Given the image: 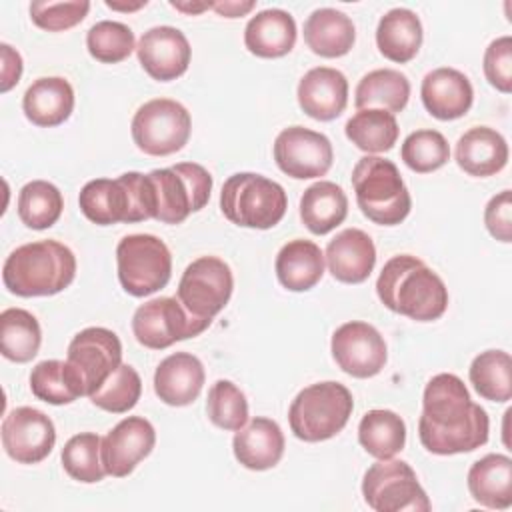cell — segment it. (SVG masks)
<instances>
[{
    "instance_id": "1",
    "label": "cell",
    "mask_w": 512,
    "mask_h": 512,
    "mask_svg": "<svg viewBox=\"0 0 512 512\" xmlns=\"http://www.w3.org/2000/svg\"><path fill=\"white\" fill-rule=\"evenodd\" d=\"M486 410L472 402L464 382L450 372L428 380L422 396L418 436L422 446L438 456L472 452L488 442Z\"/></svg>"
},
{
    "instance_id": "2",
    "label": "cell",
    "mask_w": 512,
    "mask_h": 512,
    "mask_svg": "<svg viewBox=\"0 0 512 512\" xmlns=\"http://www.w3.org/2000/svg\"><path fill=\"white\" fill-rule=\"evenodd\" d=\"M376 294L388 310L416 322L438 320L448 308L444 280L412 254L392 256L384 264Z\"/></svg>"
},
{
    "instance_id": "3",
    "label": "cell",
    "mask_w": 512,
    "mask_h": 512,
    "mask_svg": "<svg viewBox=\"0 0 512 512\" xmlns=\"http://www.w3.org/2000/svg\"><path fill=\"white\" fill-rule=\"evenodd\" d=\"M76 276L74 252L58 240H38L18 246L2 266L8 292L32 298L52 296L72 284Z\"/></svg>"
},
{
    "instance_id": "4",
    "label": "cell",
    "mask_w": 512,
    "mask_h": 512,
    "mask_svg": "<svg viewBox=\"0 0 512 512\" xmlns=\"http://www.w3.org/2000/svg\"><path fill=\"white\" fill-rule=\"evenodd\" d=\"M78 204L82 214L98 226L134 224L154 218L150 182L140 172H124L116 180L96 178L86 182Z\"/></svg>"
},
{
    "instance_id": "5",
    "label": "cell",
    "mask_w": 512,
    "mask_h": 512,
    "mask_svg": "<svg viewBox=\"0 0 512 512\" xmlns=\"http://www.w3.org/2000/svg\"><path fill=\"white\" fill-rule=\"evenodd\" d=\"M352 186L362 214L380 226H396L412 208L410 192L392 160L368 154L352 168Z\"/></svg>"
},
{
    "instance_id": "6",
    "label": "cell",
    "mask_w": 512,
    "mask_h": 512,
    "mask_svg": "<svg viewBox=\"0 0 512 512\" xmlns=\"http://www.w3.org/2000/svg\"><path fill=\"white\" fill-rule=\"evenodd\" d=\"M288 208L284 188L256 172L228 176L220 192V210L236 226L268 230L276 226Z\"/></svg>"
},
{
    "instance_id": "7",
    "label": "cell",
    "mask_w": 512,
    "mask_h": 512,
    "mask_svg": "<svg viewBox=\"0 0 512 512\" xmlns=\"http://www.w3.org/2000/svg\"><path fill=\"white\" fill-rule=\"evenodd\" d=\"M354 400L350 390L334 380L316 382L296 394L288 410L290 430L298 440L322 442L336 436L350 420Z\"/></svg>"
},
{
    "instance_id": "8",
    "label": "cell",
    "mask_w": 512,
    "mask_h": 512,
    "mask_svg": "<svg viewBox=\"0 0 512 512\" xmlns=\"http://www.w3.org/2000/svg\"><path fill=\"white\" fill-rule=\"evenodd\" d=\"M146 176L152 192L154 220L162 224H180L210 200L212 176L202 164L180 162L170 168H156Z\"/></svg>"
},
{
    "instance_id": "9",
    "label": "cell",
    "mask_w": 512,
    "mask_h": 512,
    "mask_svg": "<svg viewBox=\"0 0 512 512\" xmlns=\"http://www.w3.org/2000/svg\"><path fill=\"white\" fill-rule=\"evenodd\" d=\"M118 280L136 296H150L164 288L172 276V254L154 234H130L116 246Z\"/></svg>"
},
{
    "instance_id": "10",
    "label": "cell",
    "mask_w": 512,
    "mask_h": 512,
    "mask_svg": "<svg viewBox=\"0 0 512 512\" xmlns=\"http://www.w3.org/2000/svg\"><path fill=\"white\" fill-rule=\"evenodd\" d=\"M132 140L148 156H170L188 144L192 132L190 112L172 98L144 102L130 124Z\"/></svg>"
},
{
    "instance_id": "11",
    "label": "cell",
    "mask_w": 512,
    "mask_h": 512,
    "mask_svg": "<svg viewBox=\"0 0 512 512\" xmlns=\"http://www.w3.org/2000/svg\"><path fill=\"white\" fill-rule=\"evenodd\" d=\"M362 496L376 512H428L432 508L416 472L404 460H378L362 480Z\"/></svg>"
},
{
    "instance_id": "12",
    "label": "cell",
    "mask_w": 512,
    "mask_h": 512,
    "mask_svg": "<svg viewBox=\"0 0 512 512\" xmlns=\"http://www.w3.org/2000/svg\"><path fill=\"white\" fill-rule=\"evenodd\" d=\"M210 326V320L190 314L178 298L160 296L144 302L132 316V332L138 344L150 350H164L180 340L194 338Z\"/></svg>"
},
{
    "instance_id": "13",
    "label": "cell",
    "mask_w": 512,
    "mask_h": 512,
    "mask_svg": "<svg viewBox=\"0 0 512 512\" xmlns=\"http://www.w3.org/2000/svg\"><path fill=\"white\" fill-rule=\"evenodd\" d=\"M234 290L230 266L218 256H200L186 266L176 298L196 318L210 320L224 310Z\"/></svg>"
},
{
    "instance_id": "14",
    "label": "cell",
    "mask_w": 512,
    "mask_h": 512,
    "mask_svg": "<svg viewBox=\"0 0 512 512\" xmlns=\"http://www.w3.org/2000/svg\"><path fill=\"white\" fill-rule=\"evenodd\" d=\"M274 160L290 178L310 180L330 170L334 150L328 136L304 126H288L274 140Z\"/></svg>"
},
{
    "instance_id": "15",
    "label": "cell",
    "mask_w": 512,
    "mask_h": 512,
    "mask_svg": "<svg viewBox=\"0 0 512 512\" xmlns=\"http://www.w3.org/2000/svg\"><path fill=\"white\" fill-rule=\"evenodd\" d=\"M330 350L340 370L354 378H372L380 374L388 360V348L382 334L362 320L338 326L332 334Z\"/></svg>"
},
{
    "instance_id": "16",
    "label": "cell",
    "mask_w": 512,
    "mask_h": 512,
    "mask_svg": "<svg viewBox=\"0 0 512 512\" xmlns=\"http://www.w3.org/2000/svg\"><path fill=\"white\" fill-rule=\"evenodd\" d=\"M56 428L50 416L32 406H20L2 422V446L18 464H38L54 448Z\"/></svg>"
},
{
    "instance_id": "17",
    "label": "cell",
    "mask_w": 512,
    "mask_h": 512,
    "mask_svg": "<svg viewBox=\"0 0 512 512\" xmlns=\"http://www.w3.org/2000/svg\"><path fill=\"white\" fill-rule=\"evenodd\" d=\"M66 360L78 370L90 396L122 364L120 338L102 326L84 328L68 344Z\"/></svg>"
},
{
    "instance_id": "18",
    "label": "cell",
    "mask_w": 512,
    "mask_h": 512,
    "mask_svg": "<svg viewBox=\"0 0 512 512\" xmlns=\"http://www.w3.org/2000/svg\"><path fill=\"white\" fill-rule=\"evenodd\" d=\"M156 444L154 426L142 416L122 418L104 438L100 458L106 474L114 478L128 476Z\"/></svg>"
},
{
    "instance_id": "19",
    "label": "cell",
    "mask_w": 512,
    "mask_h": 512,
    "mask_svg": "<svg viewBox=\"0 0 512 512\" xmlns=\"http://www.w3.org/2000/svg\"><path fill=\"white\" fill-rule=\"evenodd\" d=\"M136 56L150 78L170 82L188 70L192 48L182 30L174 26H154L140 36Z\"/></svg>"
},
{
    "instance_id": "20",
    "label": "cell",
    "mask_w": 512,
    "mask_h": 512,
    "mask_svg": "<svg viewBox=\"0 0 512 512\" xmlns=\"http://www.w3.org/2000/svg\"><path fill=\"white\" fill-rule=\"evenodd\" d=\"M296 96L306 116L328 122L338 118L346 110L348 80L336 68L316 66L300 78Z\"/></svg>"
},
{
    "instance_id": "21",
    "label": "cell",
    "mask_w": 512,
    "mask_h": 512,
    "mask_svg": "<svg viewBox=\"0 0 512 512\" xmlns=\"http://www.w3.org/2000/svg\"><path fill=\"white\" fill-rule=\"evenodd\" d=\"M422 104L438 120L462 118L474 100V88L468 76L456 68H434L420 86Z\"/></svg>"
},
{
    "instance_id": "22",
    "label": "cell",
    "mask_w": 512,
    "mask_h": 512,
    "mask_svg": "<svg viewBox=\"0 0 512 512\" xmlns=\"http://www.w3.org/2000/svg\"><path fill=\"white\" fill-rule=\"evenodd\" d=\"M324 260L338 282L360 284L374 270L376 246L364 230L346 228L328 242Z\"/></svg>"
},
{
    "instance_id": "23",
    "label": "cell",
    "mask_w": 512,
    "mask_h": 512,
    "mask_svg": "<svg viewBox=\"0 0 512 512\" xmlns=\"http://www.w3.org/2000/svg\"><path fill=\"white\" fill-rule=\"evenodd\" d=\"M206 372L198 356L174 352L166 356L154 372V392L168 406L192 404L204 386Z\"/></svg>"
},
{
    "instance_id": "24",
    "label": "cell",
    "mask_w": 512,
    "mask_h": 512,
    "mask_svg": "<svg viewBox=\"0 0 512 512\" xmlns=\"http://www.w3.org/2000/svg\"><path fill=\"white\" fill-rule=\"evenodd\" d=\"M284 434L280 426L264 416L252 418L240 430H236L232 440V450L236 460L248 470H270L284 454Z\"/></svg>"
},
{
    "instance_id": "25",
    "label": "cell",
    "mask_w": 512,
    "mask_h": 512,
    "mask_svg": "<svg viewBox=\"0 0 512 512\" xmlns=\"http://www.w3.org/2000/svg\"><path fill=\"white\" fill-rule=\"evenodd\" d=\"M22 110L26 118L40 128L60 126L74 110V88L62 76L38 78L26 88Z\"/></svg>"
},
{
    "instance_id": "26",
    "label": "cell",
    "mask_w": 512,
    "mask_h": 512,
    "mask_svg": "<svg viewBox=\"0 0 512 512\" xmlns=\"http://www.w3.org/2000/svg\"><path fill=\"white\" fill-rule=\"evenodd\" d=\"M508 162L506 138L488 126H474L456 142V164L470 176L488 178Z\"/></svg>"
},
{
    "instance_id": "27",
    "label": "cell",
    "mask_w": 512,
    "mask_h": 512,
    "mask_svg": "<svg viewBox=\"0 0 512 512\" xmlns=\"http://www.w3.org/2000/svg\"><path fill=\"white\" fill-rule=\"evenodd\" d=\"M296 22L282 8H268L254 14L244 28V44L258 58L286 56L296 44Z\"/></svg>"
},
{
    "instance_id": "28",
    "label": "cell",
    "mask_w": 512,
    "mask_h": 512,
    "mask_svg": "<svg viewBox=\"0 0 512 512\" xmlns=\"http://www.w3.org/2000/svg\"><path fill=\"white\" fill-rule=\"evenodd\" d=\"M274 270L286 290L306 292L324 276V252L312 240H290L276 254Z\"/></svg>"
},
{
    "instance_id": "29",
    "label": "cell",
    "mask_w": 512,
    "mask_h": 512,
    "mask_svg": "<svg viewBox=\"0 0 512 512\" xmlns=\"http://www.w3.org/2000/svg\"><path fill=\"white\" fill-rule=\"evenodd\" d=\"M470 496L484 508L506 510L512 504V460L506 454H486L468 470Z\"/></svg>"
},
{
    "instance_id": "30",
    "label": "cell",
    "mask_w": 512,
    "mask_h": 512,
    "mask_svg": "<svg viewBox=\"0 0 512 512\" xmlns=\"http://www.w3.org/2000/svg\"><path fill=\"white\" fill-rule=\"evenodd\" d=\"M354 40V22L336 8H318L304 22V42L322 58L346 56L352 50Z\"/></svg>"
},
{
    "instance_id": "31",
    "label": "cell",
    "mask_w": 512,
    "mask_h": 512,
    "mask_svg": "<svg viewBox=\"0 0 512 512\" xmlns=\"http://www.w3.org/2000/svg\"><path fill=\"white\" fill-rule=\"evenodd\" d=\"M422 22L408 8L388 10L376 28V46L380 54L392 62H410L422 46Z\"/></svg>"
},
{
    "instance_id": "32",
    "label": "cell",
    "mask_w": 512,
    "mask_h": 512,
    "mask_svg": "<svg viewBox=\"0 0 512 512\" xmlns=\"http://www.w3.org/2000/svg\"><path fill=\"white\" fill-rule=\"evenodd\" d=\"M348 216V198L336 182L320 180L308 186L300 198V218L304 226L324 236L340 226Z\"/></svg>"
},
{
    "instance_id": "33",
    "label": "cell",
    "mask_w": 512,
    "mask_h": 512,
    "mask_svg": "<svg viewBox=\"0 0 512 512\" xmlns=\"http://www.w3.org/2000/svg\"><path fill=\"white\" fill-rule=\"evenodd\" d=\"M358 110L380 108L386 112H402L410 98V80L394 68H378L362 76L354 92Z\"/></svg>"
},
{
    "instance_id": "34",
    "label": "cell",
    "mask_w": 512,
    "mask_h": 512,
    "mask_svg": "<svg viewBox=\"0 0 512 512\" xmlns=\"http://www.w3.org/2000/svg\"><path fill=\"white\" fill-rule=\"evenodd\" d=\"M32 394L48 404H70L86 396V386L78 370L68 360H42L30 372Z\"/></svg>"
},
{
    "instance_id": "35",
    "label": "cell",
    "mask_w": 512,
    "mask_h": 512,
    "mask_svg": "<svg viewBox=\"0 0 512 512\" xmlns=\"http://www.w3.org/2000/svg\"><path fill=\"white\" fill-rule=\"evenodd\" d=\"M358 442L378 460L394 458L406 444V424L392 410H368L358 424Z\"/></svg>"
},
{
    "instance_id": "36",
    "label": "cell",
    "mask_w": 512,
    "mask_h": 512,
    "mask_svg": "<svg viewBox=\"0 0 512 512\" xmlns=\"http://www.w3.org/2000/svg\"><path fill=\"white\" fill-rule=\"evenodd\" d=\"M42 344L36 316L24 308H6L0 314V352L6 360L30 362Z\"/></svg>"
},
{
    "instance_id": "37",
    "label": "cell",
    "mask_w": 512,
    "mask_h": 512,
    "mask_svg": "<svg viewBox=\"0 0 512 512\" xmlns=\"http://www.w3.org/2000/svg\"><path fill=\"white\" fill-rule=\"evenodd\" d=\"M344 132L346 138L362 152L380 154L394 148L400 128L392 112L380 108H364L348 118Z\"/></svg>"
},
{
    "instance_id": "38",
    "label": "cell",
    "mask_w": 512,
    "mask_h": 512,
    "mask_svg": "<svg viewBox=\"0 0 512 512\" xmlns=\"http://www.w3.org/2000/svg\"><path fill=\"white\" fill-rule=\"evenodd\" d=\"M474 390L490 402H508L512 398V358L504 350L480 352L468 370Z\"/></svg>"
},
{
    "instance_id": "39",
    "label": "cell",
    "mask_w": 512,
    "mask_h": 512,
    "mask_svg": "<svg viewBox=\"0 0 512 512\" xmlns=\"http://www.w3.org/2000/svg\"><path fill=\"white\" fill-rule=\"evenodd\" d=\"M62 210V192L48 180H32L18 192V218L32 230L54 226L62 216Z\"/></svg>"
},
{
    "instance_id": "40",
    "label": "cell",
    "mask_w": 512,
    "mask_h": 512,
    "mask_svg": "<svg viewBox=\"0 0 512 512\" xmlns=\"http://www.w3.org/2000/svg\"><path fill=\"white\" fill-rule=\"evenodd\" d=\"M102 438L96 432L74 434L62 448V466L72 480L82 484L100 482L106 476L100 458Z\"/></svg>"
},
{
    "instance_id": "41",
    "label": "cell",
    "mask_w": 512,
    "mask_h": 512,
    "mask_svg": "<svg viewBox=\"0 0 512 512\" xmlns=\"http://www.w3.org/2000/svg\"><path fill=\"white\" fill-rule=\"evenodd\" d=\"M142 394L140 374L130 364H120L88 398L100 410L124 414L136 406Z\"/></svg>"
},
{
    "instance_id": "42",
    "label": "cell",
    "mask_w": 512,
    "mask_h": 512,
    "mask_svg": "<svg viewBox=\"0 0 512 512\" xmlns=\"http://www.w3.org/2000/svg\"><path fill=\"white\" fill-rule=\"evenodd\" d=\"M400 156L410 170L428 174L442 168L450 160V146L444 134L432 128H424L406 136L400 148Z\"/></svg>"
},
{
    "instance_id": "43",
    "label": "cell",
    "mask_w": 512,
    "mask_h": 512,
    "mask_svg": "<svg viewBox=\"0 0 512 512\" xmlns=\"http://www.w3.org/2000/svg\"><path fill=\"white\" fill-rule=\"evenodd\" d=\"M86 48L92 58L104 64L126 60L136 50L134 32L116 20H100L86 34Z\"/></svg>"
},
{
    "instance_id": "44",
    "label": "cell",
    "mask_w": 512,
    "mask_h": 512,
    "mask_svg": "<svg viewBox=\"0 0 512 512\" xmlns=\"http://www.w3.org/2000/svg\"><path fill=\"white\" fill-rule=\"evenodd\" d=\"M206 412L214 426L236 432L248 422V400L230 380H216L208 390Z\"/></svg>"
},
{
    "instance_id": "45",
    "label": "cell",
    "mask_w": 512,
    "mask_h": 512,
    "mask_svg": "<svg viewBox=\"0 0 512 512\" xmlns=\"http://www.w3.org/2000/svg\"><path fill=\"white\" fill-rule=\"evenodd\" d=\"M90 10V2H32L30 18L32 22L48 32H62L80 24Z\"/></svg>"
},
{
    "instance_id": "46",
    "label": "cell",
    "mask_w": 512,
    "mask_h": 512,
    "mask_svg": "<svg viewBox=\"0 0 512 512\" xmlns=\"http://www.w3.org/2000/svg\"><path fill=\"white\" fill-rule=\"evenodd\" d=\"M484 76L502 94L512 92V38L500 36L492 40L484 52Z\"/></svg>"
},
{
    "instance_id": "47",
    "label": "cell",
    "mask_w": 512,
    "mask_h": 512,
    "mask_svg": "<svg viewBox=\"0 0 512 512\" xmlns=\"http://www.w3.org/2000/svg\"><path fill=\"white\" fill-rule=\"evenodd\" d=\"M484 224L492 238L500 242H512V194L502 190L492 196L484 208Z\"/></svg>"
},
{
    "instance_id": "48",
    "label": "cell",
    "mask_w": 512,
    "mask_h": 512,
    "mask_svg": "<svg viewBox=\"0 0 512 512\" xmlns=\"http://www.w3.org/2000/svg\"><path fill=\"white\" fill-rule=\"evenodd\" d=\"M0 54H2V80H0V90L8 92L12 86L18 84L22 76V56L6 42L0 44Z\"/></svg>"
},
{
    "instance_id": "49",
    "label": "cell",
    "mask_w": 512,
    "mask_h": 512,
    "mask_svg": "<svg viewBox=\"0 0 512 512\" xmlns=\"http://www.w3.org/2000/svg\"><path fill=\"white\" fill-rule=\"evenodd\" d=\"M256 6L254 0H246V2H234V0H224V2H214L212 10L224 18H240L244 14H248L252 8Z\"/></svg>"
},
{
    "instance_id": "50",
    "label": "cell",
    "mask_w": 512,
    "mask_h": 512,
    "mask_svg": "<svg viewBox=\"0 0 512 512\" xmlns=\"http://www.w3.org/2000/svg\"><path fill=\"white\" fill-rule=\"evenodd\" d=\"M214 2H170L172 8L184 12V14H200L204 10H210Z\"/></svg>"
},
{
    "instance_id": "51",
    "label": "cell",
    "mask_w": 512,
    "mask_h": 512,
    "mask_svg": "<svg viewBox=\"0 0 512 512\" xmlns=\"http://www.w3.org/2000/svg\"><path fill=\"white\" fill-rule=\"evenodd\" d=\"M106 6H108V8H112V10H124V12H132V10H138V8L146 6V0H142V2H136V4H118V2H110V0H106Z\"/></svg>"
}]
</instances>
